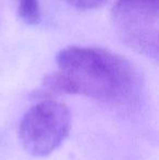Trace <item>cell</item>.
<instances>
[{"instance_id":"3957f363","label":"cell","mask_w":159,"mask_h":160,"mask_svg":"<svg viewBox=\"0 0 159 160\" xmlns=\"http://www.w3.org/2000/svg\"><path fill=\"white\" fill-rule=\"evenodd\" d=\"M158 0H117L111 21L119 38L133 50L158 59Z\"/></svg>"},{"instance_id":"277c9868","label":"cell","mask_w":159,"mask_h":160,"mask_svg":"<svg viewBox=\"0 0 159 160\" xmlns=\"http://www.w3.org/2000/svg\"><path fill=\"white\" fill-rule=\"evenodd\" d=\"M17 14L27 25H35L40 20L39 0H19Z\"/></svg>"},{"instance_id":"7a4b0ae2","label":"cell","mask_w":159,"mask_h":160,"mask_svg":"<svg viewBox=\"0 0 159 160\" xmlns=\"http://www.w3.org/2000/svg\"><path fill=\"white\" fill-rule=\"evenodd\" d=\"M72 127V114L64 103L40 100L27 110L19 124L22 147L33 157H47L62 145Z\"/></svg>"},{"instance_id":"6da1fadb","label":"cell","mask_w":159,"mask_h":160,"mask_svg":"<svg viewBox=\"0 0 159 160\" xmlns=\"http://www.w3.org/2000/svg\"><path fill=\"white\" fill-rule=\"evenodd\" d=\"M56 61L70 88L108 103H127L137 96L140 73L131 61L99 47L70 46L58 52Z\"/></svg>"},{"instance_id":"5b68a950","label":"cell","mask_w":159,"mask_h":160,"mask_svg":"<svg viewBox=\"0 0 159 160\" xmlns=\"http://www.w3.org/2000/svg\"><path fill=\"white\" fill-rule=\"evenodd\" d=\"M64 1L77 10L87 11L99 8L105 4L107 0H64Z\"/></svg>"}]
</instances>
